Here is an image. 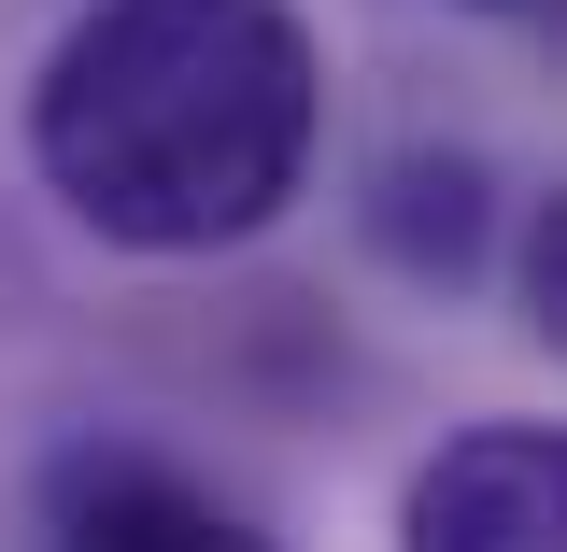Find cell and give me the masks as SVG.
I'll return each mask as SVG.
<instances>
[{
    "label": "cell",
    "mask_w": 567,
    "mask_h": 552,
    "mask_svg": "<svg viewBox=\"0 0 567 552\" xmlns=\"http://www.w3.org/2000/svg\"><path fill=\"white\" fill-rule=\"evenodd\" d=\"M327 128V71L284 0H100L29 85V156L100 241L213 256L256 241Z\"/></svg>",
    "instance_id": "1"
},
{
    "label": "cell",
    "mask_w": 567,
    "mask_h": 552,
    "mask_svg": "<svg viewBox=\"0 0 567 552\" xmlns=\"http://www.w3.org/2000/svg\"><path fill=\"white\" fill-rule=\"evenodd\" d=\"M398 552H567V439L554 425H468L412 468Z\"/></svg>",
    "instance_id": "2"
},
{
    "label": "cell",
    "mask_w": 567,
    "mask_h": 552,
    "mask_svg": "<svg viewBox=\"0 0 567 552\" xmlns=\"http://www.w3.org/2000/svg\"><path fill=\"white\" fill-rule=\"evenodd\" d=\"M468 14H539V0H468Z\"/></svg>",
    "instance_id": "4"
},
{
    "label": "cell",
    "mask_w": 567,
    "mask_h": 552,
    "mask_svg": "<svg viewBox=\"0 0 567 552\" xmlns=\"http://www.w3.org/2000/svg\"><path fill=\"white\" fill-rule=\"evenodd\" d=\"M43 552H270L241 510L156 454H71L58 510H43Z\"/></svg>",
    "instance_id": "3"
}]
</instances>
